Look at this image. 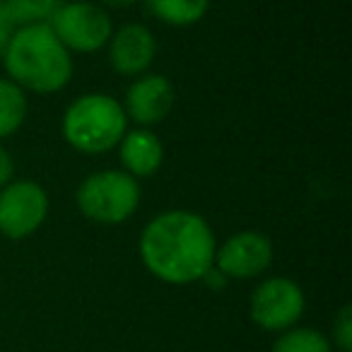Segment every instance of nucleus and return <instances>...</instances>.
I'll use <instances>...</instances> for the list:
<instances>
[{"label":"nucleus","instance_id":"nucleus-1","mask_svg":"<svg viewBox=\"0 0 352 352\" xmlns=\"http://www.w3.org/2000/svg\"><path fill=\"white\" fill-rule=\"evenodd\" d=\"M217 239L210 222L184 208L155 215L140 232L138 254L145 270L164 285H193L215 263Z\"/></svg>","mask_w":352,"mask_h":352},{"label":"nucleus","instance_id":"nucleus-2","mask_svg":"<svg viewBox=\"0 0 352 352\" xmlns=\"http://www.w3.org/2000/svg\"><path fill=\"white\" fill-rule=\"evenodd\" d=\"M8 80L25 92L56 94L73 80V54L65 49L49 25L17 27L3 51Z\"/></svg>","mask_w":352,"mask_h":352},{"label":"nucleus","instance_id":"nucleus-3","mask_svg":"<svg viewBox=\"0 0 352 352\" xmlns=\"http://www.w3.org/2000/svg\"><path fill=\"white\" fill-rule=\"evenodd\" d=\"M128 131V116L116 97L104 92H87L75 97L60 118V133L75 152L104 155L116 150Z\"/></svg>","mask_w":352,"mask_h":352},{"label":"nucleus","instance_id":"nucleus-4","mask_svg":"<svg viewBox=\"0 0 352 352\" xmlns=\"http://www.w3.org/2000/svg\"><path fill=\"white\" fill-rule=\"evenodd\" d=\"M140 184L123 169H99L85 176L75 191L78 210L97 225H121L140 208Z\"/></svg>","mask_w":352,"mask_h":352},{"label":"nucleus","instance_id":"nucleus-5","mask_svg":"<svg viewBox=\"0 0 352 352\" xmlns=\"http://www.w3.org/2000/svg\"><path fill=\"white\" fill-rule=\"evenodd\" d=\"M49 27L70 54H97L111 36L113 20L94 0H63Z\"/></svg>","mask_w":352,"mask_h":352},{"label":"nucleus","instance_id":"nucleus-6","mask_svg":"<svg viewBox=\"0 0 352 352\" xmlns=\"http://www.w3.org/2000/svg\"><path fill=\"white\" fill-rule=\"evenodd\" d=\"M307 309V297L299 283L285 275L261 280L249 297V316L261 331L283 333L297 326Z\"/></svg>","mask_w":352,"mask_h":352},{"label":"nucleus","instance_id":"nucleus-7","mask_svg":"<svg viewBox=\"0 0 352 352\" xmlns=\"http://www.w3.org/2000/svg\"><path fill=\"white\" fill-rule=\"evenodd\" d=\"M49 193L32 179H12L0 188V236L20 241L36 234L49 217Z\"/></svg>","mask_w":352,"mask_h":352},{"label":"nucleus","instance_id":"nucleus-8","mask_svg":"<svg viewBox=\"0 0 352 352\" xmlns=\"http://www.w3.org/2000/svg\"><path fill=\"white\" fill-rule=\"evenodd\" d=\"M275 258L273 241L256 230H241L230 234L215 249V268L227 280H254L268 273Z\"/></svg>","mask_w":352,"mask_h":352},{"label":"nucleus","instance_id":"nucleus-9","mask_svg":"<svg viewBox=\"0 0 352 352\" xmlns=\"http://www.w3.org/2000/svg\"><path fill=\"white\" fill-rule=\"evenodd\" d=\"M176 104V89L166 75L142 73L131 82L123 97V111L128 121L142 128L160 126Z\"/></svg>","mask_w":352,"mask_h":352},{"label":"nucleus","instance_id":"nucleus-10","mask_svg":"<svg viewBox=\"0 0 352 352\" xmlns=\"http://www.w3.org/2000/svg\"><path fill=\"white\" fill-rule=\"evenodd\" d=\"M109 63L113 73L123 78H138L147 73L157 58V39L150 27L140 22H128L111 32L107 41Z\"/></svg>","mask_w":352,"mask_h":352},{"label":"nucleus","instance_id":"nucleus-11","mask_svg":"<svg viewBox=\"0 0 352 352\" xmlns=\"http://www.w3.org/2000/svg\"><path fill=\"white\" fill-rule=\"evenodd\" d=\"M116 150L118 160H121V169L135 179H147V176L157 174L162 162H164V145L152 128L138 126L126 131L118 140Z\"/></svg>","mask_w":352,"mask_h":352},{"label":"nucleus","instance_id":"nucleus-12","mask_svg":"<svg viewBox=\"0 0 352 352\" xmlns=\"http://www.w3.org/2000/svg\"><path fill=\"white\" fill-rule=\"evenodd\" d=\"M155 20L166 27H193L208 15L210 0H142Z\"/></svg>","mask_w":352,"mask_h":352},{"label":"nucleus","instance_id":"nucleus-13","mask_svg":"<svg viewBox=\"0 0 352 352\" xmlns=\"http://www.w3.org/2000/svg\"><path fill=\"white\" fill-rule=\"evenodd\" d=\"M27 113H30L27 92L12 80L0 78V140L15 135L25 126Z\"/></svg>","mask_w":352,"mask_h":352},{"label":"nucleus","instance_id":"nucleus-14","mask_svg":"<svg viewBox=\"0 0 352 352\" xmlns=\"http://www.w3.org/2000/svg\"><path fill=\"white\" fill-rule=\"evenodd\" d=\"M270 352H333V342L318 328L292 326L278 333Z\"/></svg>","mask_w":352,"mask_h":352},{"label":"nucleus","instance_id":"nucleus-15","mask_svg":"<svg viewBox=\"0 0 352 352\" xmlns=\"http://www.w3.org/2000/svg\"><path fill=\"white\" fill-rule=\"evenodd\" d=\"M63 0H3L8 15L15 27L27 25H49L54 12L60 8Z\"/></svg>","mask_w":352,"mask_h":352},{"label":"nucleus","instance_id":"nucleus-16","mask_svg":"<svg viewBox=\"0 0 352 352\" xmlns=\"http://www.w3.org/2000/svg\"><path fill=\"white\" fill-rule=\"evenodd\" d=\"M333 345L340 352H352V307L342 304L333 316Z\"/></svg>","mask_w":352,"mask_h":352},{"label":"nucleus","instance_id":"nucleus-17","mask_svg":"<svg viewBox=\"0 0 352 352\" xmlns=\"http://www.w3.org/2000/svg\"><path fill=\"white\" fill-rule=\"evenodd\" d=\"M15 179V160L6 145H0V188Z\"/></svg>","mask_w":352,"mask_h":352},{"label":"nucleus","instance_id":"nucleus-18","mask_svg":"<svg viewBox=\"0 0 352 352\" xmlns=\"http://www.w3.org/2000/svg\"><path fill=\"white\" fill-rule=\"evenodd\" d=\"M15 22L10 20V15H8L6 6H3V0H0V56H3V51H6L8 41L12 39V34H15Z\"/></svg>","mask_w":352,"mask_h":352},{"label":"nucleus","instance_id":"nucleus-19","mask_svg":"<svg viewBox=\"0 0 352 352\" xmlns=\"http://www.w3.org/2000/svg\"><path fill=\"white\" fill-rule=\"evenodd\" d=\"M201 283H203V285H208L210 289H217V292H220V289H225V287H227V283H230V280H227L225 275H222L220 270H217L215 265H212V268L208 270L206 275H203Z\"/></svg>","mask_w":352,"mask_h":352},{"label":"nucleus","instance_id":"nucleus-20","mask_svg":"<svg viewBox=\"0 0 352 352\" xmlns=\"http://www.w3.org/2000/svg\"><path fill=\"white\" fill-rule=\"evenodd\" d=\"M102 8H113V10H128L138 3V0H94Z\"/></svg>","mask_w":352,"mask_h":352}]
</instances>
